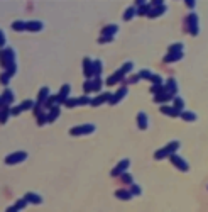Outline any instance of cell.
Returning <instances> with one entry per match:
<instances>
[{
	"label": "cell",
	"instance_id": "obj_46",
	"mask_svg": "<svg viewBox=\"0 0 208 212\" xmlns=\"http://www.w3.org/2000/svg\"><path fill=\"white\" fill-rule=\"evenodd\" d=\"M139 80H140V77H139V75H135V77L130 78V83H135V81H139Z\"/></svg>",
	"mask_w": 208,
	"mask_h": 212
},
{
	"label": "cell",
	"instance_id": "obj_11",
	"mask_svg": "<svg viewBox=\"0 0 208 212\" xmlns=\"http://www.w3.org/2000/svg\"><path fill=\"white\" fill-rule=\"evenodd\" d=\"M161 112H162V114H168V115H173V117L181 115V112H179L176 107H168V105H162V107H161Z\"/></svg>",
	"mask_w": 208,
	"mask_h": 212
},
{
	"label": "cell",
	"instance_id": "obj_7",
	"mask_svg": "<svg viewBox=\"0 0 208 212\" xmlns=\"http://www.w3.org/2000/svg\"><path fill=\"white\" fill-rule=\"evenodd\" d=\"M44 27V24L41 21H29L27 22V31H32V32H37Z\"/></svg>",
	"mask_w": 208,
	"mask_h": 212
},
{
	"label": "cell",
	"instance_id": "obj_14",
	"mask_svg": "<svg viewBox=\"0 0 208 212\" xmlns=\"http://www.w3.org/2000/svg\"><path fill=\"white\" fill-rule=\"evenodd\" d=\"M162 12H166V5H156V9L151 7L149 17H157V15H161Z\"/></svg>",
	"mask_w": 208,
	"mask_h": 212
},
{
	"label": "cell",
	"instance_id": "obj_20",
	"mask_svg": "<svg viewBox=\"0 0 208 212\" xmlns=\"http://www.w3.org/2000/svg\"><path fill=\"white\" fill-rule=\"evenodd\" d=\"M169 99H173V95H169L168 92H166V88H164V92H162V93L156 95V102H168Z\"/></svg>",
	"mask_w": 208,
	"mask_h": 212
},
{
	"label": "cell",
	"instance_id": "obj_26",
	"mask_svg": "<svg viewBox=\"0 0 208 212\" xmlns=\"http://www.w3.org/2000/svg\"><path fill=\"white\" fill-rule=\"evenodd\" d=\"M12 27H14L15 31H24V29H27V22L17 21V22H14V24H12Z\"/></svg>",
	"mask_w": 208,
	"mask_h": 212
},
{
	"label": "cell",
	"instance_id": "obj_24",
	"mask_svg": "<svg viewBox=\"0 0 208 212\" xmlns=\"http://www.w3.org/2000/svg\"><path fill=\"white\" fill-rule=\"evenodd\" d=\"M100 88H102V80H100V77H97L95 80H91V90L98 92Z\"/></svg>",
	"mask_w": 208,
	"mask_h": 212
},
{
	"label": "cell",
	"instance_id": "obj_5",
	"mask_svg": "<svg viewBox=\"0 0 208 212\" xmlns=\"http://www.w3.org/2000/svg\"><path fill=\"white\" fill-rule=\"evenodd\" d=\"M127 168H129V160H122L120 163H119V166H117V168H115V170L112 172V175H113V176H117V175H124V172H125Z\"/></svg>",
	"mask_w": 208,
	"mask_h": 212
},
{
	"label": "cell",
	"instance_id": "obj_36",
	"mask_svg": "<svg viewBox=\"0 0 208 212\" xmlns=\"http://www.w3.org/2000/svg\"><path fill=\"white\" fill-rule=\"evenodd\" d=\"M151 80L154 81V85H162V78L159 77V75H152V78Z\"/></svg>",
	"mask_w": 208,
	"mask_h": 212
},
{
	"label": "cell",
	"instance_id": "obj_30",
	"mask_svg": "<svg viewBox=\"0 0 208 212\" xmlns=\"http://www.w3.org/2000/svg\"><path fill=\"white\" fill-rule=\"evenodd\" d=\"M168 154H171V153H169V150H168V148H162V150H159L156 153V158H157V160H161V158H166Z\"/></svg>",
	"mask_w": 208,
	"mask_h": 212
},
{
	"label": "cell",
	"instance_id": "obj_8",
	"mask_svg": "<svg viewBox=\"0 0 208 212\" xmlns=\"http://www.w3.org/2000/svg\"><path fill=\"white\" fill-rule=\"evenodd\" d=\"M110 99H112V93H102L100 97L91 100V105H100V104H103V102H110Z\"/></svg>",
	"mask_w": 208,
	"mask_h": 212
},
{
	"label": "cell",
	"instance_id": "obj_1",
	"mask_svg": "<svg viewBox=\"0 0 208 212\" xmlns=\"http://www.w3.org/2000/svg\"><path fill=\"white\" fill-rule=\"evenodd\" d=\"M95 131V126L93 124H85V126H78V127L71 129V134L73 136H80V134H91Z\"/></svg>",
	"mask_w": 208,
	"mask_h": 212
},
{
	"label": "cell",
	"instance_id": "obj_22",
	"mask_svg": "<svg viewBox=\"0 0 208 212\" xmlns=\"http://www.w3.org/2000/svg\"><path fill=\"white\" fill-rule=\"evenodd\" d=\"M102 61L100 59H97V61H93V75L95 77H100V73H102Z\"/></svg>",
	"mask_w": 208,
	"mask_h": 212
},
{
	"label": "cell",
	"instance_id": "obj_12",
	"mask_svg": "<svg viewBox=\"0 0 208 212\" xmlns=\"http://www.w3.org/2000/svg\"><path fill=\"white\" fill-rule=\"evenodd\" d=\"M71 92V87L69 85H64V87L61 88V92H59V95H58V102H66V97H68V93Z\"/></svg>",
	"mask_w": 208,
	"mask_h": 212
},
{
	"label": "cell",
	"instance_id": "obj_47",
	"mask_svg": "<svg viewBox=\"0 0 208 212\" xmlns=\"http://www.w3.org/2000/svg\"><path fill=\"white\" fill-rule=\"evenodd\" d=\"M0 39H2V44H5V32L0 34Z\"/></svg>",
	"mask_w": 208,
	"mask_h": 212
},
{
	"label": "cell",
	"instance_id": "obj_31",
	"mask_svg": "<svg viewBox=\"0 0 208 212\" xmlns=\"http://www.w3.org/2000/svg\"><path fill=\"white\" fill-rule=\"evenodd\" d=\"M166 148L169 150V153H171V154H174V151L179 148V141H173V143H169Z\"/></svg>",
	"mask_w": 208,
	"mask_h": 212
},
{
	"label": "cell",
	"instance_id": "obj_10",
	"mask_svg": "<svg viewBox=\"0 0 208 212\" xmlns=\"http://www.w3.org/2000/svg\"><path fill=\"white\" fill-rule=\"evenodd\" d=\"M12 102H14V92L7 88V90L4 92V95H2V104H4L5 107H7L9 104H12Z\"/></svg>",
	"mask_w": 208,
	"mask_h": 212
},
{
	"label": "cell",
	"instance_id": "obj_41",
	"mask_svg": "<svg viewBox=\"0 0 208 212\" xmlns=\"http://www.w3.org/2000/svg\"><path fill=\"white\" fill-rule=\"evenodd\" d=\"M20 112H22L20 105H19V107H14V109H10V114H12V115H17V114H20Z\"/></svg>",
	"mask_w": 208,
	"mask_h": 212
},
{
	"label": "cell",
	"instance_id": "obj_33",
	"mask_svg": "<svg viewBox=\"0 0 208 212\" xmlns=\"http://www.w3.org/2000/svg\"><path fill=\"white\" fill-rule=\"evenodd\" d=\"M132 66H134V65H132V63H125V65L120 68V71L125 75V73H129V71H130V70H132Z\"/></svg>",
	"mask_w": 208,
	"mask_h": 212
},
{
	"label": "cell",
	"instance_id": "obj_37",
	"mask_svg": "<svg viewBox=\"0 0 208 212\" xmlns=\"http://www.w3.org/2000/svg\"><path fill=\"white\" fill-rule=\"evenodd\" d=\"M64 104H66L68 107H75V105H78V99H68Z\"/></svg>",
	"mask_w": 208,
	"mask_h": 212
},
{
	"label": "cell",
	"instance_id": "obj_9",
	"mask_svg": "<svg viewBox=\"0 0 208 212\" xmlns=\"http://www.w3.org/2000/svg\"><path fill=\"white\" fill-rule=\"evenodd\" d=\"M125 95H127V88H125V87H122L120 90H119L117 93H115V95H112V99H110V104H117L119 100H122Z\"/></svg>",
	"mask_w": 208,
	"mask_h": 212
},
{
	"label": "cell",
	"instance_id": "obj_21",
	"mask_svg": "<svg viewBox=\"0 0 208 212\" xmlns=\"http://www.w3.org/2000/svg\"><path fill=\"white\" fill-rule=\"evenodd\" d=\"M58 117H59V107H53L49 115H48V122H53L54 119H58Z\"/></svg>",
	"mask_w": 208,
	"mask_h": 212
},
{
	"label": "cell",
	"instance_id": "obj_27",
	"mask_svg": "<svg viewBox=\"0 0 208 212\" xmlns=\"http://www.w3.org/2000/svg\"><path fill=\"white\" fill-rule=\"evenodd\" d=\"M134 14H135V7H129L127 10H125V14H124V19L125 21H130V19L134 17Z\"/></svg>",
	"mask_w": 208,
	"mask_h": 212
},
{
	"label": "cell",
	"instance_id": "obj_23",
	"mask_svg": "<svg viewBox=\"0 0 208 212\" xmlns=\"http://www.w3.org/2000/svg\"><path fill=\"white\" fill-rule=\"evenodd\" d=\"M48 93H49L48 87L41 88V92H39V104H42V102H48Z\"/></svg>",
	"mask_w": 208,
	"mask_h": 212
},
{
	"label": "cell",
	"instance_id": "obj_19",
	"mask_svg": "<svg viewBox=\"0 0 208 212\" xmlns=\"http://www.w3.org/2000/svg\"><path fill=\"white\" fill-rule=\"evenodd\" d=\"M85 75H86V77H91V75H93V63L90 61V59H85Z\"/></svg>",
	"mask_w": 208,
	"mask_h": 212
},
{
	"label": "cell",
	"instance_id": "obj_45",
	"mask_svg": "<svg viewBox=\"0 0 208 212\" xmlns=\"http://www.w3.org/2000/svg\"><path fill=\"white\" fill-rule=\"evenodd\" d=\"M7 212H19V207L17 205H12L10 209H7Z\"/></svg>",
	"mask_w": 208,
	"mask_h": 212
},
{
	"label": "cell",
	"instance_id": "obj_29",
	"mask_svg": "<svg viewBox=\"0 0 208 212\" xmlns=\"http://www.w3.org/2000/svg\"><path fill=\"white\" fill-rule=\"evenodd\" d=\"M117 197H119V199H125V200H129V199L132 197V192H127V190H119V192H117Z\"/></svg>",
	"mask_w": 208,
	"mask_h": 212
},
{
	"label": "cell",
	"instance_id": "obj_25",
	"mask_svg": "<svg viewBox=\"0 0 208 212\" xmlns=\"http://www.w3.org/2000/svg\"><path fill=\"white\" fill-rule=\"evenodd\" d=\"M181 117L184 119V121H195V119H196V114H195V112H188V110H184V112H181Z\"/></svg>",
	"mask_w": 208,
	"mask_h": 212
},
{
	"label": "cell",
	"instance_id": "obj_3",
	"mask_svg": "<svg viewBox=\"0 0 208 212\" xmlns=\"http://www.w3.org/2000/svg\"><path fill=\"white\" fill-rule=\"evenodd\" d=\"M171 161L174 163V166H178V168L183 170V172H188V168H190L186 161L183 160L181 156H178V154H171Z\"/></svg>",
	"mask_w": 208,
	"mask_h": 212
},
{
	"label": "cell",
	"instance_id": "obj_34",
	"mask_svg": "<svg viewBox=\"0 0 208 212\" xmlns=\"http://www.w3.org/2000/svg\"><path fill=\"white\" fill-rule=\"evenodd\" d=\"M81 104H91L90 97H88V95H83V97H80V99H78V105H81Z\"/></svg>",
	"mask_w": 208,
	"mask_h": 212
},
{
	"label": "cell",
	"instance_id": "obj_15",
	"mask_svg": "<svg viewBox=\"0 0 208 212\" xmlns=\"http://www.w3.org/2000/svg\"><path fill=\"white\" fill-rule=\"evenodd\" d=\"M137 122H139V127L140 129H146L147 127V115L144 112H139L137 114Z\"/></svg>",
	"mask_w": 208,
	"mask_h": 212
},
{
	"label": "cell",
	"instance_id": "obj_13",
	"mask_svg": "<svg viewBox=\"0 0 208 212\" xmlns=\"http://www.w3.org/2000/svg\"><path fill=\"white\" fill-rule=\"evenodd\" d=\"M117 31H119V27L115 26V24H112V26H107L105 29H103V36H105V37H113Z\"/></svg>",
	"mask_w": 208,
	"mask_h": 212
},
{
	"label": "cell",
	"instance_id": "obj_44",
	"mask_svg": "<svg viewBox=\"0 0 208 212\" xmlns=\"http://www.w3.org/2000/svg\"><path fill=\"white\" fill-rule=\"evenodd\" d=\"M9 78H10V75H9V73H4V77H2V81L7 85V83H9Z\"/></svg>",
	"mask_w": 208,
	"mask_h": 212
},
{
	"label": "cell",
	"instance_id": "obj_40",
	"mask_svg": "<svg viewBox=\"0 0 208 212\" xmlns=\"http://www.w3.org/2000/svg\"><path fill=\"white\" fill-rule=\"evenodd\" d=\"M15 205H17L19 209H24V207H26V205H27V200H26V199H22V200H19Z\"/></svg>",
	"mask_w": 208,
	"mask_h": 212
},
{
	"label": "cell",
	"instance_id": "obj_2",
	"mask_svg": "<svg viewBox=\"0 0 208 212\" xmlns=\"http://www.w3.org/2000/svg\"><path fill=\"white\" fill-rule=\"evenodd\" d=\"M27 158V153H24V151H17V153L10 154V156L5 158V163L7 165H14V163H20V161H24Z\"/></svg>",
	"mask_w": 208,
	"mask_h": 212
},
{
	"label": "cell",
	"instance_id": "obj_32",
	"mask_svg": "<svg viewBox=\"0 0 208 212\" xmlns=\"http://www.w3.org/2000/svg\"><path fill=\"white\" fill-rule=\"evenodd\" d=\"M34 107V102L32 100H24V102L20 104V109L22 110H29V109H32Z\"/></svg>",
	"mask_w": 208,
	"mask_h": 212
},
{
	"label": "cell",
	"instance_id": "obj_38",
	"mask_svg": "<svg viewBox=\"0 0 208 212\" xmlns=\"http://www.w3.org/2000/svg\"><path fill=\"white\" fill-rule=\"evenodd\" d=\"M132 195H140V187L139 185H132Z\"/></svg>",
	"mask_w": 208,
	"mask_h": 212
},
{
	"label": "cell",
	"instance_id": "obj_42",
	"mask_svg": "<svg viewBox=\"0 0 208 212\" xmlns=\"http://www.w3.org/2000/svg\"><path fill=\"white\" fill-rule=\"evenodd\" d=\"M85 92H91V80H88V81H85Z\"/></svg>",
	"mask_w": 208,
	"mask_h": 212
},
{
	"label": "cell",
	"instance_id": "obj_16",
	"mask_svg": "<svg viewBox=\"0 0 208 212\" xmlns=\"http://www.w3.org/2000/svg\"><path fill=\"white\" fill-rule=\"evenodd\" d=\"M122 78H124V73H122L120 70H119L115 75H112V77H108V80H107V83L108 85H113V83H117V81H120Z\"/></svg>",
	"mask_w": 208,
	"mask_h": 212
},
{
	"label": "cell",
	"instance_id": "obj_4",
	"mask_svg": "<svg viewBox=\"0 0 208 212\" xmlns=\"http://www.w3.org/2000/svg\"><path fill=\"white\" fill-rule=\"evenodd\" d=\"M188 24H190V32L193 34V36H196L198 34V15L196 14H190V17H188Z\"/></svg>",
	"mask_w": 208,
	"mask_h": 212
},
{
	"label": "cell",
	"instance_id": "obj_39",
	"mask_svg": "<svg viewBox=\"0 0 208 212\" xmlns=\"http://www.w3.org/2000/svg\"><path fill=\"white\" fill-rule=\"evenodd\" d=\"M122 180H124L125 183H132V176L129 175V173H124V175H122Z\"/></svg>",
	"mask_w": 208,
	"mask_h": 212
},
{
	"label": "cell",
	"instance_id": "obj_43",
	"mask_svg": "<svg viewBox=\"0 0 208 212\" xmlns=\"http://www.w3.org/2000/svg\"><path fill=\"white\" fill-rule=\"evenodd\" d=\"M46 121H48V115H44V114H42V115H39V124L41 126H42Z\"/></svg>",
	"mask_w": 208,
	"mask_h": 212
},
{
	"label": "cell",
	"instance_id": "obj_18",
	"mask_svg": "<svg viewBox=\"0 0 208 212\" xmlns=\"http://www.w3.org/2000/svg\"><path fill=\"white\" fill-rule=\"evenodd\" d=\"M181 58H183V51H179V53H169V55L164 58V61L171 63V61H176V59H181Z\"/></svg>",
	"mask_w": 208,
	"mask_h": 212
},
{
	"label": "cell",
	"instance_id": "obj_28",
	"mask_svg": "<svg viewBox=\"0 0 208 212\" xmlns=\"http://www.w3.org/2000/svg\"><path fill=\"white\" fill-rule=\"evenodd\" d=\"M174 107L179 110V112H183V107H184V102H183L181 97H174Z\"/></svg>",
	"mask_w": 208,
	"mask_h": 212
},
{
	"label": "cell",
	"instance_id": "obj_17",
	"mask_svg": "<svg viewBox=\"0 0 208 212\" xmlns=\"http://www.w3.org/2000/svg\"><path fill=\"white\" fill-rule=\"evenodd\" d=\"M24 199H26L27 202H32V204H41V202H42V199H41L39 195L32 194V192H31V194H27V195H26V197H24Z\"/></svg>",
	"mask_w": 208,
	"mask_h": 212
},
{
	"label": "cell",
	"instance_id": "obj_6",
	"mask_svg": "<svg viewBox=\"0 0 208 212\" xmlns=\"http://www.w3.org/2000/svg\"><path fill=\"white\" fill-rule=\"evenodd\" d=\"M164 88H166V92H168L169 95H173V97H174V93L178 92V83H176V80H174V78H169V80H168V85H166Z\"/></svg>",
	"mask_w": 208,
	"mask_h": 212
},
{
	"label": "cell",
	"instance_id": "obj_35",
	"mask_svg": "<svg viewBox=\"0 0 208 212\" xmlns=\"http://www.w3.org/2000/svg\"><path fill=\"white\" fill-rule=\"evenodd\" d=\"M139 77L140 78H152V73H151V71H147V70H142V71H140V73H139Z\"/></svg>",
	"mask_w": 208,
	"mask_h": 212
}]
</instances>
